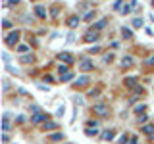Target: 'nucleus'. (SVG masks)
I'll return each mask as SVG.
<instances>
[{"mask_svg":"<svg viewBox=\"0 0 154 144\" xmlns=\"http://www.w3.org/2000/svg\"><path fill=\"white\" fill-rule=\"evenodd\" d=\"M45 119H46V115H45V113H41V112H38V113H35V115H33V119H31V123H41V121H45Z\"/></svg>","mask_w":154,"mask_h":144,"instance_id":"obj_10","label":"nucleus"},{"mask_svg":"<svg viewBox=\"0 0 154 144\" xmlns=\"http://www.w3.org/2000/svg\"><path fill=\"white\" fill-rule=\"evenodd\" d=\"M91 19H94V12H87L85 14V21H91Z\"/></svg>","mask_w":154,"mask_h":144,"instance_id":"obj_22","label":"nucleus"},{"mask_svg":"<svg viewBox=\"0 0 154 144\" xmlns=\"http://www.w3.org/2000/svg\"><path fill=\"white\" fill-rule=\"evenodd\" d=\"M66 73H69V67H67V64L60 65V75H66Z\"/></svg>","mask_w":154,"mask_h":144,"instance_id":"obj_20","label":"nucleus"},{"mask_svg":"<svg viewBox=\"0 0 154 144\" xmlns=\"http://www.w3.org/2000/svg\"><path fill=\"white\" fill-rule=\"evenodd\" d=\"M58 60H60V62H64V64H67V65H71V64H73V56H71L69 52H62V54L58 56Z\"/></svg>","mask_w":154,"mask_h":144,"instance_id":"obj_2","label":"nucleus"},{"mask_svg":"<svg viewBox=\"0 0 154 144\" xmlns=\"http://www.w3.org/2000/svg\"><path fill=\"white\" fill-rule=\"evenodd\" d=\"M144 108H146V106L141 104V106H137V108H135V112H137V113H143V112H144Z\"/></svg>","mask_w":154,"mask_h":144,"instance_id":"obj_26","label":"nucleus"},{"mask_svg":"<svg viewBox=\"0 0 154 144\" xmlns=\"http://www.w3.org/2000/svg\"><path fill=\"white\" fill-rule=\"evenodd\" d=\"M146 65H154V56H150V58L146 60Z\"/></svg>","mask_w":154,"mask_h":144,"instance_id":"obj_28","label":"nucleus"},{"mask_svg":"<svg viewBox=\"0 0 154 144\" xmlns=\"http://www.w3.org/2000/svg\"><path fill=\"white\" fill-rule=\"evenodd\" d=\"M143 133H144V134H148V136H154V125L144 123V125H143Z\"/></svg>","mask_w":154,"mask_h":144,"instance_id":"obj_9","label":"nucleus"},{"mask_svg":"<svg viewBox=\"0 0 154 144\" xmlns=\"http://www.w3.org/2000/svg\"><path fill=\"white\" fill-rule=\"evenodd\" d=\"M35 14H37L38 17H46V10L42 8V6H37V8H35Z\"/></svg>","mask_w":154,"mask_h":144,"instance_id":"obj_12","label":"nucleus"},{"mask_svg":"<svg viewBox=\"0 0 154 144\" xmlns=\"http://www.w3.org/2000/svg\"><path fill=\"white\" fill-rule=\"evenodd\" d=\"M131 144H137V136H131Z\"/></svg>","mask_w":154,"mask_h":144,"instance_id":"obj_32","label":"nucleus"},{"mask_svg":"<svg viewBox=\"0 0 154 144\" xmlns=\"http://www.w3.org/2000/svg\"><path fill=\"white\" fill-rule=\"evenodd\" d=\"M54 129H58V123H54V121L45 123V131H54Z\"/></svg>","mask_w":154,"mask_h":144,"instance_id":"obj_13","label":"nucleus"},{"mask_svg":"<svg viewBox=\"0 0 154 144\" xmlns=\"http://www.w3.org/2000/svg\"><path fill=\"white\" fill-rule=\"evenodd\" d=\"M85 40H98V33H87L85 35Z\"/></svg>","mask_w":154,"mask_h":144,"instance_id":"obj_14","label":"nucleus"},{"mask_svg":"<svg viewBox=\"0 0 154 144\" xmlns=\"http://www.w3.org/2000/svg\"><path fill=\"white\" fill-rule=\"evenodd\" d=\"M19 0H8V4H17Z\"/></svg>","mask_w":154,"mask_h":144,"instance_id":"obj_33","label":"nucleus"},{"mask_svg":"<svg viewBox=\"0 0 154 144\" xmlns=\"http://www.w3.org/2000/svg\"><path fill=\"white\" fill-rule=\"evenodd\" d=\"M17 42H19V31H12V33L6 37V44H8V46H16Z\"/></svg>","mask_w":154,"mask_h":144,"instance_id":"obj_1","label":"nucleus"},{"mask_svg":"<svg viewBox=\"0 0 154 144\" xmlns=\"http://www.w3.org/2000/svg\"><path fill=\"white\" fill-rule=\"evenodd\" d=\"M10 119H8V113H4V121H2V129H4V133H8L10 131Z\"/></svg>","mask_w":154,"mask_h":144,"instance_id":"obj_11","label":"nucleus"},{"mask_svg":"<svg viewBox=\"0 0 154 144\" xmlns=\"http://www.w3.org/2000/svg\"><path fill=\"white\" fill-rule=\"evenodd\" d=\"M123 85L127 86V88H137V77H127Z\"/></svg>","mask_w":154,"mask_h":144,"instance_id":"obj_6","label":"nucleus"},{"mask_svg":"<svg viewBox=\"0 0 154 144\" xmlns=\"http://www.w3.org/2000/svg\"><path fill=\"white\" fill-rule=\"evenodd\" d=\"M8 140H10V136H8V133H4V134H2V142H8Z\"/></svg>","mask_w":154,"mask_h":144,"instance_id":"obj_30","label":"nucleus"},{"mask_svg":"<svg viewBox=\"0 0 154 144\" xmlns=\"http://www.w3.org/2000/svg\"><path fill=\"white\" fill-rule=\"evenodd\" d=\"M133 27H143V21H141V19H133Z\"/></svg>","mask_w":154,"mask_h":144,"instance_id":"obj_25","label":"nucleus"},{"mask_svg":"<svg viewBox=\"0 0 154 144\" xmlns=\"http://www.w3.org/2000/svg\"><path fill=\"white\" fill-rule=\"evenodd\" d=\"M135 6H137V2H135V0H129V2H127V4H125V6L122 8V16H127V14L131 12V10H133Z\"/></svg>","mask_w":154,"mask_h":144,"instance_id":"obj_3","label":"nucleus"},{"mask_svg":"<svg viewBox=\"0 0 154 144\" xmlns=\"http://www.w3.org/2000/svg\"><path fill=\"white\" fill-rule=\"evenodd\" d=\"M106 25V19H102V21H98V23H96V25L93 27V29H91V31H94V29H102Z\"/></svg>","mask_w":154,"mask_h":144,"instance_id":"obj_21","label":"nucleus"},{"mask_svg":"<svg viewBox=\"0 0 154 144\" xmlns=\"http://www.w3.org/2000/svg\"><path fill=\"white\" fill-rule=\"evenodd\" d=\"M79 21H81V19L77 17V16H71V17H67V25H69L71 29H75L77 25H79Z\"/></svg>","mask_w":154,"mask_h":144,"instance_id":"obj_8","label":"nucleus"},{"mask_svg":"<svg viewBox=\"0 0 154 144\" xmlns=\"http://www.w3.org/2000/svg\"><path fill=\"white\" fill-rule=\"evenodd\" d=\"M17 52H19V54H27V52H29V46L27 44H17Z\"/></svg>","mask_w":154,"mask_h":144,"instance_id":"obj_16","label":"nucleus"},{"mask_svg":"<svg viewBox=\"0 0 154 144\" xmlns=\"http://www.w3.org/2000/svg\"><path fill=\"white\" fill-rule=\"evenodd\" d=\"M112 136H114V131H106V133H102V140H112Z\"/></svg>","mask_w":154,"mask_h":144,"instance_id":"obj_18","label":"nucleus"},{"mask_svg":"<svg viewBox=\"0 0 154 144\" xmlns=\"http://www.w3.org/2000/svg\"><path fill=\"white\" fill-rule=\"evenodd\" d=\"M62 138H64V134H62V133H54V134L50 136V140H52V142H58V140H62Z\"/></svg>","mask_w":154,"mask_h":144,"instance_id":"obj_17","label":"nucleus"},{"mask_svg":"<svg viewBox=\"0 0 154 144\" xmlns=\"http://www.w3.org/2000/svg\"><path fill=\"white\" fill-rule=\"evenodd\" d=\"M10 27H12V23H10L8 19H4V29H10Z\"/></svg>","mask_w":154,"mask_h":144,"instance_id":"obj_29","label":"nucleus"},{"mask_svg":"<svg viewBox=\"0 0 154 144\" xmlns=\"http://www.w3.org/2000/svg\"><path fill=\"white\" fill-rule=\"evenodd\" d=\"M89 81H91L89 77H81V79H77L73 85H75V88H81V86H87V85H89Z\"/></svg>","mask_w":154,"mask_h":144,"instance_id":"obj_7","label":"nucleus"},{"mask_svg":"<svg viewBox=\"0 0 154 144\" xmlns=\"http://www.w3.org/2000/svg\"><path fill=\"white\" fill-rule=\"evenodd\" d=\"M85 134H89V136H94V134H96V129H94V127H93V129H87Z\"/></svg>","mask_w":154,"mask_h":144,"instance_id":"obj_23","label":"nucleus"},{"mask_svg":"<svg viewBox=\"0 0 154 144\" xmlns=\"http://www.w3.org/2000/svg\"><path fill=\"white\" fill-rule=\"evenodd\" d=\"M144 121H146V115H144V113H143V115H141V117H139V123H144Z\"/></svg>","mask_w":154,"mask_h":144,"instance_id":"obj_31","label":"nucleus"},{"mask_svg":"<svg viewBox=\"0 0 154 144\" xmlns=\"http://www.w3.org/2000/svg\"><path fill=\"white\" fill-rule=\"evenodd\" d=\"M21 62H23V64H31V62H33V54H29V56H21Z\"/></svg>","mask_w":154,"mask_h":144,"instance_id":"obj_19","label":"nucleus"},{"mask_svg":"<svg viewBox=\"0 0 154 144\" xmlns=\"http://www.w3.org/2000/svg\"><path fill=\"white\" fill-rule=\"evenodd\" d=\"M79 69L81 71H93V62H91V60H83L79 64Z\"/></svg>","mask_w":154,"mask_h":144,"instance_id":"obj_4","label":"nucleus"},{"mask_svg":"<svg viewBox=\"0 0 154 144\" xmlns=\"http://www.w3.org/2000/svg\"><path fill=\"white\" fill-rule=\"evenodd\" d=\"M71 73H66V75H62V81H64V83H67V81H71Z\"/></svg>","mask_w":154,"mask_h":144,"instance_id":"obj_24","label":"nucleus"},{"mask_svg":"<svg viewBox=\"0 0 154 144\" xmlns=\"http://www.w3.org/2000/svg\"><path fill=\"white\" fill-rule=\"evenodd\" d=\"M93 110H94V112L98 113V115H108V108H106L104 104H96Z\"/></svg>","mask_w":154,"mask_h":144,"instance_id":"obj_5","label":"nucleus"},{"mask_svg":"<svg viewBox=\"0 0 154 144\" xmlns=\"http://www.w3.org/2000/svg\"><path fill=\"white\" fill-rule=\"evenodd\" d=\"M123 65H131V56H125L123 58Z\"/></svg>","mask_w":154,"mask_h":144,"instance_id":"obj_27","label":"nucleus"},{"mask_svg":"<svg viewBox=\"0 0 154 144\" xmlns=\"http://www.w3.org/2000/svg\"><path fill=\"white\" fill-rule=\"evenodd\" d=\"M152 6H154V0H152Z\"/></svg>","mask_w":154,"mask_h":144,"instance_id":"obj_34","label":"nucleus"},{"mask_svg":"<svg viewBox=\"0 0 154 144\" xmlns=\"http://www.w3.org/2000/svg\"><path fill=\"white\" fill-rule=\"evenodd\" d=\"M122 37L125 38V40H129V38H131V37H133V33H131V31H129V29H125V27H123V29H122Z\"/></svg>","mask_w":154,"mask_h":144,"instance_id":"obj_15","label":"nucleus"}]
</instances>
